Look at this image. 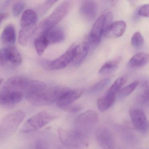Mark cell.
<instances>
[{
  "label": "cell",
  "instance_id": "6da1fadb",
  "mask_svg": "<svg viewBox=\"0 0 149 149\" xmlns=\"http://www.w3.org/2000/svg\"><path fill=\"white\" fill-rule=\"evenodd\" d=\"M68 90L64 87L49 86L40 80H31L25 89V97L32 105L44 106L56 102L60 96Z\"/></svg>",
  "mask_w": 149,
  "mask_h": 149
},
{
  "label": "cell",
  "instance_id": "7a4b0ae2",
  "mask_svg": "<svg viewBox=\"0 0 149 149\" xmlns=\"http://www.w3.org/2000/svg\"><path fill=\"white\" fill-rule=\"evenodd\" d=\"M58 133L60 141L67 149H86L88 147V137L75 129L59 128Z\"/></svg>",
  "mask_w": 149,
  "mask_h": 149
},
{
  "label": "cell",
  "instance_id": "3957f363",
  "mask_svg": "<svg viewBox=\"0 0 149 149\" xmlns=\"http://www.w3.org/2000/svg\"><path fill=\"white\" fill-rule=\"evenodd\" d=\"M56 116L46 111H42L32 116L24 124L21 129L24 134L36 132L53 121Z\"/></svg>",
  "mask_w": 149,
  "mask_h": 149
},
{
  "label": "cell",
  "instance_id": "277c9868",
  "mask_svg": "<svg viewBox=\"0 0 149 149\" xmlns=\"http://www.w3.org/2000/svg\"><path fill=\"white\" fill-rule=\"evenodd\" d=\"M99 120L98 113L93 110H88L81 114L74 122V129L88 137Z\"/></svg>",
  "mask_w": 149,
  "mask_h": 149
},
{
  "label": "cell",
  "instance_id": "5b68a950",
  "mask_svg": "<svg viewBox=\"0 0 149 149\" xmlns=\"http://www.w3.org/2000/svg\"><path fill=\"white\" fill-rule=\"evenodd\" d=\"M70 1L63 2L59 4L49 16L44 19L39 25V29L44 31L49 28L56 26L66 16L70 8Z\"/></svg>",
  "mask_w": 149,
  "mask_h": 149
},
{
  "label": "cell",
  "instance_id": "8992f818",
  "mask_svg": "<svg viewBox=\"0 0 149 149\" xmlns=\"http://www.w3.org/2000/svg\"><path fill=\"white\" fill-rule=\"evenodd\" d=\"M106 25L107 16L106 15H102L95 22L88 35V43L89 45L95 46L100 43Z\"/></svg>",
  "mask_w": 149,
  "mask_h": 149
},
{
  "label": "cell",
  "instance_id": "52a82bcc",
  "mask_svg": "<svg viewBox=\"0 0 149 149\" xmlns=\"http://www.w3.org/2000/svg\"><path fill=\"white\" fill-rule=\"evenodd\" d=\"M95 136L102 149H117L114 136L108 128L104 126L99 127L95 131Z\"/></svg>",
  "mask_w": 149,
  "mask_h": 149
},
{
  "label": "cell",
  "instance_id": "ba28073f",
  "mask_svg": "<svg viewBox=\"0 0 149 149\" xmlns=\"http://www.w3.org/2000/svg\"><path fill=\"white\" fill-rule=\"evenodd\" d=\"M25 117L22 110L14 111L4 117L2 120V127L8 131H14L20 126Z\"/></svg>",
  "mask_w": 149,
  "mask_h": 149
},
{
  "label": "cell",
  "instance_id": "9c48e42d",
  "mask_svg": "<svg viewBox=\"0 0 149 149\" xmlns=\"http://www.w3.org/2000/svg\"><path fill=\"white\" fill-rule=\"evenodd\" d=\"M130 118L135 127L140 132L146 133L149 131V122L143 110L139 108L130 112Z\"/></svg>",
  "mask_w": 149,
  "mask_h": 149
},
{
  "label": "cell",
  "instance_id": "30bf717a",
  "mask_svg": "<svg viewBox=\"0 0 149 149\" xmlns=\"http://www.w3.org/2000/svg\"><path fill=\"white\" fill-rule=\"evenodd\" d=\"M29 80L26 77L21 75H16L10 78L3 84L1 89L6 91H25Z\"/></svg>",
  "mask_w": 149,
  "mask_h": 149
},
{
  "label": "cell",
  "instance_id": "8fae6325",
  "mask_svg": "<svg viewBox=\"0 0 149 149\" xmlns=\"http://www.w3.org/2000/svg\"><path fill=\"white\" fill-rule=\"evenodd\" d=\"M37 20L36 13L32 10H27L24 11L21 17V30L30 36L34 31Z\"/></svg>",
  "mask_w": 149,
  "mask_h": 149
},
{
  "label": "cell",
  "instance_id": "7c38bea8",
  "mask_svg": "<svg viewBox=\"0 0 149 149\" xmlns=\"http://www.w3.org/2000/svg\"><path fill=\"white\" fill-rule=\"evenodd\" d=\"M75 46V45H72L64 54L55 60L51 61V71L63 69L73 61Z\"/></svg>",
  "mask_w": 149,
  "mask_h": 149
},
{
  "label": "cell",
  "instance_id": "4fadbf2b",
  "mask_svg": "<svg viewBox=\"0 0 149 149\" xmlns=\"http://www.w3.org/2000/svg\"><path fill=\"white\" fill-rule=\"evenodd\" d=\"M23 96V92L0 90V106H10L20 102Z\"/></svg>",
  "mask_w": 149,
  "mask_h": 149
},
{
  "label": "cell",
  "instance_id": "5bb4252c",
  "mask_svg": "<svg viewBox=\"0 0 149 149\" xmlns=\"http://www.w3.org/2000/svg\"><path fill=\"white\" fill-rule=\"evenodd\" d=\"M83 93V90L81 89H69L60 96L56 101L57 106L62 108L70 106L79 99Z\"/></svg>",
  "mask_w": 149,
  "mask_h": 149
},
{
  "label": "cell",
  "instance_id": "9a60e30c",
  "mask_svg": "<svg viewBox=\"0 0 149 149\" xmlns=\"http://www.w3.org/2000/svg\"><path fill=\"white\" fill-rule=\"evenodd\" d=\"M40 35L45 37L49 44L61 43L65 39L63 30L60 27L57 26L45 30Z\"/></svg>",
  "mask_w": 149,
  "mask_h": 149
},
{
  "label": "cell",
  "instance_id": "2e32d148",
  "mask_svg": "<svg viewBox=\"0 0 149 149\" xmlns=\"http://www.w3.org/2000/svg\"><path fill=\"white\" fill-rule=\"evenodd\" d=\"M127 24L123 21L111 23L104 31L105 36L109 38H117L121 36L126 30Z\"/></svg>",
  "mask_w": 149,
  "mask_h": 149
},
{
  "label": "cell",
  "instance_id": "e0dca14e",
  "mask_svg": "<svg viewBox=\"0 0 149 149\" xmlns=\"http://www.w3.org/2000/svg\"><path fill=\"white\" fill-rule=\"evenodd\" d=\"M81 14L88 21L93 20L97 12V5L94 1H83L80 8Z\"/></svg>",
  "mask_w": 149,
  "mask_h": 149
},
{
  "label": "cell",
  "instance_id": "ac0fdd59",
  "mask_svg": "<svg viewBox=\"0 0 149 149\" xmlns=\"http://www.w3.org/2000/svg\"><path fill=\"white\" fill-rule=\"evenodd\" d=\"M89 47L90 46L87 42H82L75 46L73 60L75 65H79L85 60L88 54Z\"/></svg>",
  "mask_w": 149,
  "mask_h": 149
},
{
  "label": "cell",
  "instance_id": "d6986e66",
  "mask_svg": "<svg viewBox=\"0 0 149 149\" xmlns=\"http://www.w3.org/2000/svg\"><path fill=\"white\" fill-rule=\"evenodd\" d=\"M16 32L15 27L11 24L7 25L2 32L1 41L7 45H12L16 41Z\"/></svg>",
  "mask_w": 149,
  "mask_h": 149
},
{
  "label": "cell",
  "instance_id": "ffe728a7",
  "mask_svg": "<svg viewBox=\"0 0 149 149\" xmlns=\"http://www.w3.org/2000/svg\"><path fill=\"white\" fill-rule=\"evenodd\" d=\"M116 94L107 92L105 95L98 99L97 105L98 110L104 112L109 109L114 103Z\"/></svg>",
  "mask_w": 149,
  "mask_h": 149
},
{
  "label": "cell",
  "instance_id": "44dd1931",
  "mask_svg": "<svg viewBox=\"0 0 149 149\" xmlns=\"http://www.w3.org/2000/svg\"><path fill=\"white\" fill-rule=\"evenodd\" d=\"M149 63V54L140 52L134 55L130 60L129 65L132 68H139Z\"/></svg>",
  "mask_w": 149,
  "mask_h": 149
},
{
  "label": "cell",
  "instance_id": "7402d4cb",
  "mask_svg": "<svg viewBox=\"0 0 149 149\" xmlns=\"http://www.w3.org/2000/svg\"><path fill=\"white\" fill-rule=\"evenodd\" d=\"M121 60L122 58L118 57L115 59L106 62L99 70V73L101 74H106L115 71L119 66Z\"/></svg>",
  "mask_w": 149,
  "mask_h": 149
},
{
  "label": "cell",
  "instance_id": "603a6c76",
  "mask_svg": "<svg viewBox=\"0 0 149 149\" xmlns=\"http://www.w3.org/2000/svg\"><path fill=\"white\" fill-rule=\"evenodd\" d=\"M9 50V64L15 66H18L22 62V57L20 52L13 45L8 46Z\"/></svg>",
  "mask_w": 149,
  "mask_h": 149
},
{
  "label": "cell",
  "instance_id": "cb8c5ba5",
  "mask_svg": "<svg viewBox=\"0 0 149 149\" xmlns=\"http://www.w3.org/2000/svg\"><path fill=\"white\" fill-rule=\"evenodd\" d=\"M34 45L38 55L41 56L43 54L49 44L45 37L42 35H40L35 39Z\"/></svg>",
  "mask_w": 149,
  "mask_h": 149
},
{
  "label": "cell",
  "instance_id": "d4e9b609",
  "mask_svg": "<svg viewBox=\"0 0 149 149\" xmlns=\"http://www.w3.org/2000/svg\"><path fill=\"white\" fill-rule=\"evenodd\" d=\"M127 80V78L126 76H123L117 78L113 83L107 92L113 94H116L120 92L122 87L125 85Z\"/></svg>",
  "mask_w": 149,
  "mask_h": 149
},
{
  "label": "cell",
  "instance_id": "484cf974",
  "mask_svg": "<svg viewBox=\"0 0 149 149\" xmlns=\"http://www.w3.org/2000/svg\"><path fill=\"white\" fill-rule=\"evenodd\" d=\"M110 81L111 80L108 78L103 79L91 86L88 88V92L90 93H94L100 92L107 85H108L109 83H110Z\"/></svg>",
  "mask_w": 149,
  "mask_h": 149
},
{
  "label": "cell",
  "instance_id": "4316f807",
  "mask_svg": "<svg viewBox=\"0 0 149 149\" xmlns=\"http://www.w3.org/2000/svg\"><path fill=\"white\" fill-rule=\"evenodd\" d=\"M145 40L141 32L137 31L133 35L131 38L132 45L135 48H140L144 45Z\"/></svg>",
  "mask_w": 149,
  "mask_h": 149
},
{
  "label": "cell",
  "instance_id": "83f0119b",
  "mask_svg": "<svg viewBox=\"0 0 149 149\" xmlns=\"http://www.w3.org/2000/svg\"><path fill=\"white\" fill-rule=\"evenodd\" d=\"M139 83V81L136 80L132 82L128 85L123 87L119 92V95L121 97H124V96L129 95L135 90L136 88L138 86Z\"/></svg>",
  "mask_w": 149,
  "mask_h": 149
},
{
  "label": "cell",
  "instance_id": "f1b7e54d",
  "mask_svg": "<svg viewBox=\"0 0 149 149\" xmlns=\"http://www.w3.org/2000/svg\"><path fill=\"white\" fill-rule=\"evenodd\" d=\"M140 101L143 104L149 102V80H147L143 85V88L140 95Z\"/></svg>",
  "mask_w": 149,
  "mask_h": 149
},
{
  "label": "cell",
  "instance_id": "f546056e",
  "mask_svg": "<svg viewBox=\"0 0 149 149\" xmlns=\"http://www.w3.org/2000/svg\"><path fill=\"white\" fill-rule=\"evenodd\" d=\"M0 63L3 65L9 63V50L8 46L0 50Z\"/></svg>",
  "mask_w": 149,
  "mask_h": 149
},
{
  "label": "cell",
  "instance_id": "4dcf8cb0",
  "mask_svg": "<svg viewBox=\"0 0 149 149\" xmlns=\"http://www.w3.org/2000/svg\"><path fill=\"white\" fill-rule=\"evenodd\" d=\"M25 3L23 1H18L14 3L12 8V12L15 16L17 17L22 13L24 8Z\"/></svg>",
  "mask_w": 149,
  "mask_h": 149
},
{
  "label": "cell",
  "instance_id": "1f68e13d",
  "mask_svg": "<svg viewBox=\"0 0 149 149\" xmlns=\"http://www.w3.org/2000/svg\"><path fill=\"white\" fill-rule=\"evenodd\" d=\"M30 35L28 33L20 30L18 35V42L22 46H26L28 43V39Z\"/></svg>",
  "mask_w": 149,
  "mask_h": 149
},
{
  "label": "cell",
  "instance_id": "d6a6232c",
  "mask_svg": "<svg viewBox=\"0 0 149 149\" xmlns=\"http://www.w3.org/2000/svg\"><path fill=\"white\" fill-rule=\"evenodd\" d=\"M62 109L68 113H74L80 111L82 109V106L79 104H71L70 106L63 108Z\"/></svg>",
  "mask_w": 149,
  "mask_h": 149
},
{
  "label": "cell",
  "instance_id": "836d02e7",
  "mask_svg": "<svg viewBox=\"0 0 149 149\" xmlns=\"http://www.w3.org/2000/svg\"><path fill=\"white\" fill-rule=\"evenodd\" d=\"M138 15L144 17H149V4L143 5L138 10Z\"/></svg>",
  "mask_w": 149,
  "mask_h": 149
},
{
  "label": "cell",
  "instance_id": "e575fe53",
  "mask_svg": "<svg viewBox=\"0 0 149 149\" xmlns=\"http://www.w3.org/2000/svg\"><path fill=\"white\" fill-rule=\"evenodd\" d=\"M35 149H49V145L45 141L38 140L35 144Z\"/></svg>",
  "mask_w": 149,
  "mask_h": 149
},
{
  "label": "cell",
  "instance_id": "d590c367",
  "mask_svg": "<svg viewBox=\"0 0 149 149\" xmlns=\"http://www.w3.org/2000/svg\"><path fill=\"white\" fill-rule=\"evenodd\" d=\"M57 1H54V0H49V1H46L43 7V11H45L48 10L50 8H51L52 6H53L55 3Z\"/></svg>",
  "mask_w": 149,
  "mask_h": 149
},
{
  "label": "cell",
  "instance_id": "8d00e7d4",
  "mask_svg": "<svg viewBox=\"0 0 149 149\" xmlns=\"http://www.w3.org/2000/svg\"><path fill=\"white\" fill-rule=\"evenodd\" d=\"M42 66L48 71H51V61L50 60H47V59H42L40 61Z\"/></svg>",
  "mask_w": 149,
  "mask_h": 149
},
{
  "label": "cell",
  "instance_id": "74e56055",
  "mask_svg": "<svg viewBox=\"0 0 149 149\" xmlns=\"http://www.w3.org/2000/svg\"><path fill=\"white\" fill-rule=\"evenodd\" d=\"M8 17V14L7 13H0V24H1V22L2 20L6 19Z\"/></svg>",
  "mask_w": 149,
  "mask_h": 149
},
{
  "label": "cell",
  "instance_id": "f35d334b",
  "mask_svg": "<svg viewBox=\"0 0 149 149\" xmlns=\"http://www.w3.org/2000/svg\"><path fill=\"white\" fill-rule=\"evenodd\" d=\"M3 82V79H0V86L2 84Z\"/></svg>",
  "mask_w": 149,
  "mask_h": 149
},
{
  "label": "cell",
  "instance_id": "ab89813d",
  "mask_svg": "<svg viewBox=\"0 0 149 149\" xmlns=\"http://www.w3.org/2000/svg\"></svg>",
  "mask_w": 149,
  "mask_h": 149
}]
</instances>
